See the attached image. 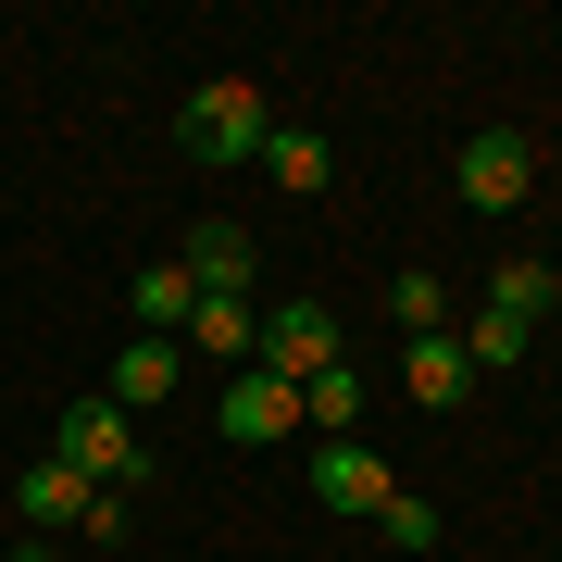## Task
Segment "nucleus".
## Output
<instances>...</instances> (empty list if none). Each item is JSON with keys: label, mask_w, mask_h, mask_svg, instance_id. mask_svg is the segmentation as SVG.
Wrapping results in <instances>:
<instances>
[{"label": "nucleus", "mask_w": 562, "mask_h": 562, "mask_svg": "<svg viewBox=\"0 0 562 562\" xmlns=\"http://www.w3.org/2000/svg\"><path fill=\"white\" fill-rule=\"evenodd\" d=\"M50 462H76L88 487H125V501L150 487V450H138V425H125L113 401H63V425H50Z\"/></svg>", "instance_id": "f257e3e1"}, {"label": "nucleus", "mask_w": 562, "mask_h": 562, "mask_svg": "<svg viewBox=\"0 0 562 562\" xmlns=\"http://www.w3.org/2000/svg\"><path fill=\"white\" fill-rule=\"evenodd\" d=\"M176 138L201 150V162H262V138H276V101H262L250 76H213V88H188Z\"/></svg>", "instance_id": "f03ea898"}, {"label": "nucleus", "mask_w": 562, "mask_h": 562, "mask_svg": "<svg viewBox=\"0 0 562 562\" xmlns=\"http://www.w3.org/2000/svg\"><path fill=\"white\" fill-rule=\"evenodd\" d=\"M450 188H462V213H525V188H538V138H513V125H487V138H462Z\"/></svg>", "instance_id": "7ed1b4c3"}, {"label": "nucleus", "mask_w": 562, "mask_h": 562, "mask_svg": "<svg viewBox=\"0 0 562 562\" xmlns=\"http://www.w3.org/2000/svg\"><path fill=\"white\" fill-rule=\"evenodd\" d=\"M325 362H350V350H338V313H325V301H276V313H262V375L313 387Z\"/></svg>", "instance_id": "20e7f679"}, {"label": "nucleus", "mask_w": 562, "mask_h": 562, "mask_svg": "<svg viewBox=\"0 0 562 562\" xmlns=\"http://www.w3.org/2000/svg\"><path fill=\"white\" fill-rule=\"evenodd\" d=\"M188 288H201V301H250V276H262V238L250 225H188Z\"/></svg>", "instance_id": "39448f33"}, {"label": "nucleus", "mask_w": 562, "mask_h": 562, "mask_svg": "<svg viewBox=\"0 0 562 562\" xmlns=\"http://www.w3.org/2000/svg\"><path fill=\"white\" fill-rule=\"evenodd\" d=\"M88 501H101V487H88L76 462H50V450H38V462L13 475V513L38 525V538H76V525H88Z\"/></svg>", "instance_id": "423d86ee"}, {"label": "nucleus", "mask_w": 562, "mask_h": 562, "mask_svg": "<svg viewBox=\"0 0 562 562\" xmlns=\"http://www.w3.org/2000/svg\"><path fill=\"white\" fill-rule=\"evenodd\" d=\"M475 313H501V325H525V338H538V325L562 313V262H538V250H501V276H487V301Z\"/></svg>", "instance_id": "0eeeda50"}, {"label": "nucleus", "mask_w": 562, "mask_h": 562, "mask_svg": "<svg viewBox=\"0 0 562 562\" xmlns=\"http://www.w3.org/2000/svg\"><path fill=\"white\" fill-rule=\"evenodd\" d=\"M225 438H301V387H288V375H262V362H250V375H225Z\"/></svg>", "instance_id": "6e6552de"}, {"label": "nucleus", "mask_w": 562, "mask_h": 562, "mask_svg": "<svg viewBox=\"0 0 562 562\" xmlns=\"http://www.w3.org/2000/svg\"><path fill=\"white\" fill-rule=\"evenodd\" d=\"M176 375H188V350H176V338H125V350H113V387H101V401H113L125 425H138L150 401H176Z\"/></svg>", "instance_id": "1a4fd4ad"}, {"label": "nucleus", "mask_w": 562, "mask_h": 562, "mask_svg": "<svg viewBox=\"0 0 562 562\" xmlns=\"http://www.w3.org/2000/svg\"><path fill=\"white\" fill-rule=\"evenodd\" d=\"M313 501L325 513H387V462L362 450V438H325L313 450Z\"/></svg>", "instance_id": "9d476101"}, {"label": "nucleus", "mask_w": 562, "mask_h": 562, "mask_svg": "<svg viewBox=\"0 0 562 562\" xmlns=\"http://www.w3.org/2000/svg\"><path fill=\"white\" fill-rule=\"evenodd\" d=\"M401 387L425 413H462L475 401V362H462V338H401Z\"/></svg>", "instance_id": "9b49d317"}, {"label": "nucleus", "mask_w": 562, "mask_h": 562, "mask_svg": "<svg viewBox=\"0 0 562 562\" xmlns=\"http://www.w3.org/2000/svg\"><path fill=\"white\" fill-rule=\"evenodd\" d=\"M188 338H201V362H238V375H250V362H262V301H201Z\"/></svg>", "instance_id": "f8f14e48"}, {"label": "nucleus", "mask_w": 562, "mask_h": 562, "mask_svg": "<svg viewBox=\"0 0 562 562\" xmlns=\"http://www.w3.org/2000/svg\"><path fill=\"white\" fill-rule=\"evenodd\" d=\"M262 176H276V188H288V201H313V188H325V176H338V150H325V138H313V125H276V138H262Z\"/></svg>", "instance_id": "ddd939ff"}, {"label": "nucleus", "mask_w": 562, "mask_h": 562, "mask_svg": "<svg viewBox=\"0 0 562 562\" xmlns=\"http://www.w3.org/2000/svg\"><path fill=\"white\" fill-rule=\"evenodd\" d=\"M125 301H138V325H150V338H188L201 288H188V262H138V288H125Z\"/></svg>", "instance_id": "4468645a"}, {"label": "nucleus", "mask_w": 562, "mask_h": 562, "mask_svg": "<svg viewBox=\"0 0 562 562\" xmlns=\"http://www.w3.org/2000/svg\"><path fill=\"white\" fill-rule=\"evenodd\" d=\"M387 325H401V338H450V288L425 276V262H401V276H387Z\"/></svg>", "instance_id": "2eb2a0df"}, {"label": "nucleus", "mask_w": 562, "mask_h": 562, "mask_svg": "<svg viewBox=\"0 0 562 562\" xmlns=\"http://www.w3.org/2000/svg\"><path fill=\"white\" fill-rule=\"evenodd\" d=\"M301 425H325V438H350V425H362V362H325V375L301 387Z\"/></svg>", "instance_id": "dca6fc26"}, {"label": "nucleus", "mask_w": 562, "mask_h": 562, "mask_svg": "<svg viewBox=\"0 0 562 562\" xmlns=\"http://www.w3.org/2000/svg\"><path fill=\"white\" fill-rule=\"evenodd\" d=\"M450 338H462V362H475V375H513V362L538 350V338H525V325H501V313H475V325H450Z\"/></svg>", "instance_id": "f3484780"}, {"label": "nucleus", "mask_w": 562, "mask_h": 562, "mask_svg": "<svg viewBox=\"0 0 562 562\" xmlns=\"http://www.w3.org/2000/svg\"><path fill=\"white\" fill-rule=\"evenodd\" d=\"M387 538H401V550H438V501H425V487H387Z\"/></svg>", "instance_id": "a211bd4d"}, {"label": "nucleus", "mask_w": 562, "mask_h": 562, "mask_svg": "<svg viewBox=\"0 0 562 562\" xmlns=\"http://www.w3.org/2000/svg\"><path fill=\"white\" fill-rule=\"evenodd\" d=\"M13 562H63V550H50V538H25V550H13Z\"/></svg>", "instance_id": "6ab92c4d"}]
</instances>
